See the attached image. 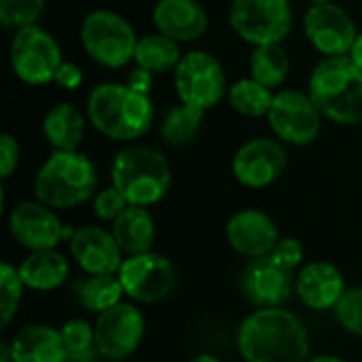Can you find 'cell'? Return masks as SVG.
Segmentation results:
<instances>
[{"instance_id": "6da1fadb", "label": "cell", "mask_w": 362, "mask_h": 362, "mask_svg": "<svg viewBox=\"0 0 362 362\" xmlns=\"http://www.w3.org/2000/svg\"><path fill=\"white\" fill-rule=\"evenodd\" d=\"M238 348L246 362H308L305 325L284 308L257 310L238 329Z\"/></svg>"}, {"instance_id": "7a4b0ae2", "label": "cell", "mask_w": 362, "mask_h": 362, "mask_svg": "<svg viewBox=\"0 0 362 362\" xmlns=\"http://www.w3.org/2000/svg\"><path fill=\"white\" fill-rule=\"evenodd\" d=\"M87 119L102 136L134 142L151 129L155 108L151 95L134 91L127 83H100L89 91Z\"/></svg>"}, {"instance_id": "3957f363", "label": "cell", "mask_w": 362, "mask_h": 362, "mask_svg": "<svg viewBox=\"0 0 362 362\" xmlns=\"http://www.w3.org/2000/svg\"><path fill=\"white\" fill-rule=\"evenodd\" d=\"M308 93L325 119L339 125H362V68L350 55L322 57L310 74Z\"/></svg>"}, {"instance_id": "277c9868", "label": "cell", "mask_w": 362, "mask_h": 362, "mask_svg": "<svg viewBox=\"0 0 362 362\" xmlns=\"http://www.w3.org/2000/svg\"><path fill=\"white\" fill-rule=\"evenodd\" d=\"M98 170L78 151H53L34 178V195L53 210L76 208L95 195Z\"/></svg>"}, {"instance_id": "5b68a950", "label": "cell", "mask_w": 362, "mask_h": 362, "mask_svg": "<svg viewBox=\"0 0 362 362\" xmlns=\"http://www.w3.org/2000/svg\"><path fill=\"white\" fill-rule=\"evenodd\" d=\"M112 187H117L132 206L159 204L172 185V170L168 157L144 144H134L117 153L110 168Z\"/></svg>"}, {"instance_id": "8992f818", "label": "cell", "mask_w": 362, "mask_h": 362, "mask_svg": "<svg viewBox=\"0 0 362 362\" xmlns=\"http://www.w3.org/2000/svg\"><path fill=\"white\" fill-rule=\"evenodd\" d=\"M138 38L134 25L108 8L91 11L81 25V42L87 55L104 68H125L134 62Z\"/></svg>"}, {"instance_id": "52a82bcc", "label": "cell", "mask_w": 362, "mask_h": 362, "mask_svg": "<svg viewBox=\"0 0 362 362\" xmlns=\"http://www.w3.org/2000/svg\"><path fill=\"white\" fill-rule=\"evenodd\" d=\"M8 59L15 76L28 85H47L64 64L57 40L40 25L15 30L8 47Z\"/></svg>"}, {"instance_id": "ba28073f", "label": "cell", "mask_w": 362, "mask_h": 362, "mask_svg": "<svg viewBox=\"0 0 362 362\" xmlns=\"http://www.w3.org/2000/svg\"><path fill=\"white\" fill-rule=\"evenodd\" d=\"M229 23L255 47L282 42L293 28V6L288 0H233Z\"/></svg>"}, {"instance_id": "9c48e42d", "label": "cell", "mask_w": 362, "mask_h": 362, "mask_svg": "<svg viewBox=\"0 0 362 362\" xmlns=\"http://www.w3.org/2000/svg\"><path fill=\"white\" fill-rule=\"evenodd\" d=\"M174 87L182 104L208 110L227 93V74L216 55L189 51L174 70Z\"/></svg>"}, {"instance_id": "30bf717a", "label": "cell", "mask_w": 362, "mask_h": 362, "mask_svg": "<svg viewBox=\"0 0 362 362\" xmlns=\"http://www.w3.org/2000/svg\"><path fill=\"white\" fill-rule=\"evenodd\" d=\"M322 119L312 95L299 89L278 91L267 115V123L278 140L293 146L312 144L320 136Z\"/></svg>"}, {"instance_id": "8fae6325", "label": "cell", "mask_w": 362, "mask_h": 362, "mask_svg": "<svg viewBox=\"0 0 362 362\" xmlns=\"http://www.w3.org/2000/svg\"><path fill=\"white\" fill-rule=\"evenodd\" d=\"M144 316L134 303H117L115 308L102 312L93 325L95 346L100 356L110 362L129 358L144 339Z\"/></svg>"}, {"instance_id": "7c38bea8", "label": "cell", "mask_w": 362, "mask_h": 362, "mask_svg": "<svg viewBox=\"0 0 362 362\" xmlns=\"http://www.w3.org/2000/svg\"><path fill=\"white\" fill-rule=\"evenodd\" d=\"M119 280L132 301L157 303L172 293L176 272L170 259L148 250L127 257L119 269Z\"/></svg>"}, {"instance_id": "4fadbf2b", "label": "cell", "mask_w": 362, "mask_h": 362, "mask_svg": "<svg viewBox=\"0 0 362 362\" xmlns=\"http://www.w3.org/2000/svg\"><path fill=\"white\" fill-rule=\"evenodd\" d=\"M288 165L284 142L274 138H252L244 142L231 161L233 176L248 189H265L274 185Z\"/></svg>"}, {"instance_id": "5bb4252c", "label": "cell", "mask_w": 362, "mask_h": 362, "mask_svg": "<svg viewBox=\"0 0 362 362\" xmlns=\"http://www.w3.org/2000/svg\"><path fill=\"white\" fill-rule=\"evenodd\" d=\"M303 28L312 47L325 57L348 55L358 36L354 19L335 2L312 4L303 17Z\"/></svg>"}, {"instance_id": "9a60e30c", "label": "cell", "mask_w": 362, "mask_h": 362, "mask_svg": "<svg viewBox=\"0 0 362 362\" xmlns=\"http://www.w3.org/2000/svg\"><path fill=\"white\" fill-rule=\"evenodd\" d=\"M64 227L51 206L42 202H21L8 214V231L17 244L34 250H53L64 240Z\"/></svg>"}, {"instance_id": "2e32d148", "label": "cell", "mask_w": 362, "mask_h": 362, "mask_svg": "<svg viewBox=\"0 0 362 362\" xmlns=\"http://www.w3.org/2000/svg\"><path fill=\"white\" fill-rule=\"evenodd\" d=\"M229 246L248 259L269 257L276 244L280 242V229L276 221L263 210H240L235 212L225 227Z\"/></svg>"}, {"instance_id": "e0dca14e", "label": "cell", "mask_w": 362, "mask_h": 362, "mask_svg": "<svg viewBox=\"0 0 362 362\" xmlns=\"http://www.w3.org/2000/svg\"><path fill=\"white\" fill-rule=\"evenodd\" d=\"M242 295L257 310L282 308L293 295V278L269 257L252 259L242 272Z\"/></svg>"}, {"instance_id": "ac0fdd59", "label": "cell", "mask_w": 362, "mask_h": 362, "mask_svg": "<svg viewBox=\"0 0 362 362\" xmlns=\"http://www.w3.org/2000/svg\"><path fill=\"white\" fill-rule=\"evenodd\" d=\"M70 255L76 265L89 276L119 274L123 265V250L119 248L112 231L87 225L70 238Z\"/></svg>"}, {"instance_id": "d6986e66", "label": "cell", "mask_w": 362, "mask_h": 362, "mask_svg": "<svg viewBox=\"0 0 362 362\" xmlns=\"http://www.w3.org/2000/svg\"><path fill=\"white\" fill-rule=\"evenodd\" d=\"M153 23L176 42H193L208 32L210 19L199 0H157Z\"/></svg>"}, {"instance_id": "ffe728a7", "label": "cell", "mask_w": 362, "mask_h": 362, "mask_svg": "<svg viewBox=\"0 0 362 362\" xmlns=\"http://www.w3.org/2000/svg\"><path fill=\"white\" fill-rule=\"evenodd\" d=\"M295 291L303 305H308L310 310H335L341 295L346 293V280L333 263L314 261L299 272L295 280Z\"/></svg>"}, {"instance_id": "44dd1931", "label": "cell", "mask_w": 362, "mask_h": 362, "mask_svg": "<svg viewBox=\"0 0 362 362\" xmlns=\"http://www.w3.org/2000/svg\"><path fill=\"white\" fill-rule=\"evenodd\" d=\"M13 362H68L62 333L47 325H30L11 339Z\"/></svg>"}, {"instance_id": "7402d4cb", "label": "cell", "mask_w": 362, "mask_h": 362, "mask_svg": "<svg viewBox=\"0 0 362 362\" xmlns=\"http://www.w3.org/2000/svg\"><path fill=\"white\" fill-rule=\"evenodd\" d=\"M112 235L123 250V255H142L153 250L155 242V221L151 212L142 206H127L112 221Z\"/></svg>"}, {"instance_id": "603a6c76", "label": "cell", "mask_w": 362, "mask_h": 362, "mask_svg": "<svg viewBox=\"0 0 362 362\" xmlns=\"http://www.w3.org/2000/svg\"><path fill=\"white\" fill-rule=\"evenodd\" d=\"M25 288L47 293L59 288L68 280V261L62 252L53 250H34L17 267Z\"/></svg>"}, {"instance_id": "cb8c5ba5", "label": "cell", "mask_w": 362, "mask_h": 362, "mask_svg": "<svg viewBox=\"0 0 362 362\" xmlns=\"http://www.w3.org/2000/svg\"><path fill=\"white\" fill-rule=\"evenodd\" d=\"M42 134L53 151H78L85 136V117L76 106L59 102L47 110L42 119Z\"/></svg>"}, {"instance_id": "d4e9b609", "label": "cell", "mask_w": 362, "mask_h": 362, "mask_svg": "<svg viewBox=\"0 0 362 362\" xmlns=\"http://www.w3.org/2000/svg\"><path fill=\"white\" fill-rule=\"evenodd\" d=\"M180 59H182L180 42L172 40L170 36L157 32V34H146L138 38L134 62L136 66L144 70H151L153 74H163L170 70L174 72Z\"/></svg>"}, {"instance_id": "484cf974", "label": "cell", "mask_w": 362, "mask_h": 362, "mask_svg": "<svg viewBox=\"0 0 362 362\" xmlns=\"http://www.w3.org/2000/svg\"><path fill=\"white\" fill-rule=\"evenodd\" d=\"M291 72V57L282 42L259 45L250 53V76L269 89L280 87Z\"/></svg>"}, {"instance_id": "4316f807", "label": "cell", "mask_w": 362, "mask_h": 362, "mask_svg": "<svg viewBox=\"0 0 362 362\" xmlns=\"http://www.w3.org/2000/svg\"><path fill=\"white\" fill-rule=\"evenodd\" d=\"M125 291L117 274H100V276H89L76 286V299L78 303L95 314H102L117 303H121Z\"/></svg>"}, {"instance_id": "83f0119b", "label": "cell", "mask_w": 362, "mask_h": 362, "mask_svg": "<svg viewBox=\"0 0 362 362\" xmlns=\"http://www.w3.org/2000/svg\"><path fill=\"white\" fill-rule=\"evenodd\" d=\"M204 112L206 110L180 102L165 112L161 123V140L170 146H187L195 142L204 125Z\"/></svg>"}, {"instance_id": "f1b7e54d", "label": "cell", "mask_w": 362, "mask_h": 362, "mask_svg": "<svg viewBox=\"0 0 362 362\" xmlns=\"http://www.w3.org/2000/svg\"><path fill=\"white\" fill-rule=\"evenodd\" d=\"M227 95H229V104L235 112H240L244 117H252V119L267 117L272 110L274 98H276L274 89L255 81L252 76L235 81L229 87Z\"/></svg>"}, {"instance_id": "f546056e", "label": "cell", "mask_w": 362, "mask_h": 362, "mask_svg": "<svg viewBox=\"0 0 362 362\" xmlns=\"http://www.w3.org/2000/svg\"><path fill=\"white\" fill-rule=\"evenodd\" d=\"M62 341L68 362H98L100 350L95 346V331L85 320H68L62 329Z\"/></svg>"}, {"instance_id": "4dcf8cb0", "label": "cell", "mask_w": 362, "mask_h": 362, "mask_svg": "<svg viewBox=\"0 0 362 362\" xmlns=\"http://www.w3.org/2000/svg\"><path fill=\"white\" fill-rule=\"evenodd\" d=\"M23 288L25 284L19 276V269L2 261L0 263V325L2 329H6L13 316L17 314Z\"/></svg>"}, {"instance_id": "1f68e13d", "label": "cell", "mask_w": 362, "mask_h": 362, "mask_svg": "<svg viewBox=\"0 0 362 362\" xmlns=\"http://www.w3.org/2000/svg\"><path fill=\"white\" fill-rule=\"evenodd\" d=\"M45 11V0H0V21L6 30L34 25Z\"/></svg>"}, {"instance_id": "d6a6232c", "label": "cell", "mask_w": 362, "mask_h": 362, "mask_svg": "<svg viewBox=\"0 0 362 362\" xmlns=\"http://www.w3.org/2000/svg\"><path fill=\"white\" fill-rule=\"evenodd\" d=\"M333 312H335V320L344 331L362 337V286L346 288Z\"/></svg>"}, {"instance_id": "836d02e7", "label": "cell", "mask_w": 362, "mask_h": 362, "mask_svg": "<svg viewBox=\"0 0 362 362\" xmlns=\"http://www.w3.org/2000/svg\"><path fill=\"white\" fill-rule=\"evenodd\" d=\"M127 206H129L127 199L123 197V193L117 187H106L93 195V212L100 221L112 223Z\"/></svg>"}, {"instance_id": "e575fe53", "label": "cell", "mask_w": 362, "mask_h": 362, "mask_svg": "<svg viewBox=\"0 0 362 362\" xmlns=\"http://www.w3.org/2000/svg\"><path fill=\"white\" fill-rule=\"evenodd\" d=\"M303 257H305L303 244L297 238H280V242L276 244V248L269 255V259L288 274H293L295 269L301 267Z\"/></svg>"}, {"instance_id": "d590c367", "label": "cell", "mask_w": 362, "mask_h": 362, "mask_svg": "<svg viewBox=\"0 0 362 362\" xmlns=\"http://www.w3.org/2000/svg\"><path fill=\"white\" fill-rule=\"evenodd\" d=\"M19 165V142L11 134L0 136V176L2 180L11 178V174Z\"/></svg>"}, {"instance_id": "8d00e7d4", "label": "cell", "mask_w": 362, "mask_h": 362, "mask_svg": "<svg viewBox=\"0 0 362 362\" xmlns=\"http://www.w3.org/2000/svg\"><path fill=\"white\" fill-rule=\"evenodd\" d=\"M53 83H55L57 87H62V89H68V91L78 89L81 83H83V70H81L76 64H72V62H64V64L59 66V70H57Z\"/></svg>"}, {"instance_id": "74e56055", "label": "cell", "mask_w": 362, "mask_h": 362, "mask_svg": "<svg viewBox=\"0 0 362 362\" xmlns=\"http://www.w3.org/2000/svg\"><path fill=\"white\" fill-rule=\"evenodd\" d=\"M153 81H155V74H153L151 70L140 68V66H136V68L129 72V76H127V85H129L134 91L142 93V95H151V91H153Z\"/></svg>"}, {"instance_id": "f35d334b", "label": "cell", "mask_w": 362, "mask_h": 362, "mask_svg": "<svg viewBox=\"0 0 362 362\" xmlns=\"http://www.w3.org/2000/svg\"><path fill=\"white\" fill-rule=\"evenodd\" d=\"M350 59L358 66V68H362V32L356 36V40H354V45H352V49H350Z\"/></svg>"}, {"instance_id": "ab89813d", "label": "cell", "mask_w": 362, "mask_h": 362, "mask_svg": "<svg viewBox=\"0 0 362 362\" xmlns=\"http://www.w3.org/2000/svg\"><path fill=\"white\" fill-rule=\"evenodd\" d=\"M0 362H13V356H11V346L6 341L0 344Z\"/></svg>"}, {"instance_id": "60d3db41", "label": "cell", "mask_w": 362, "mask_h": 362, "mask_svg": "<svg viewBox=\"0 0 362 362\" xmlns=\"http://www.w3.org/2000/svg\"><path fill=\"white\" fill-rule=\"evenodd\" d=\"M308 362H346V361H344V358H339V356L322 354V356H314V358H310Z\"/></svg>"}, {"instance_id": "b9f144b4", "label": "cell", "mask_w": 362, "mask_h": 362, "mask_svg": "<svg viewBox=\"0 0 362 362\" xmlns=\"http://www.w3.org/2000/svg\"><path fill=\"white\" fill-rule=\"evenodd\" d=\"M191 362H223L221 358H216L214 354H199V356H195Z\"/></svg>"}, {"instance_id": "7bdbcfd3", "label": "cell", "mask_w": 362, "mask_h": 362, "mask_svg": "<svg viewBox=\"0 0 362 362\" xmlns=\"http://www.w3.org/2000/svg\"><path fill=\"white\" fill-rule=\"evenodd\" d=\"M310 4H325V2H333V0H308Z\"/></svg>"}]
</instances>
